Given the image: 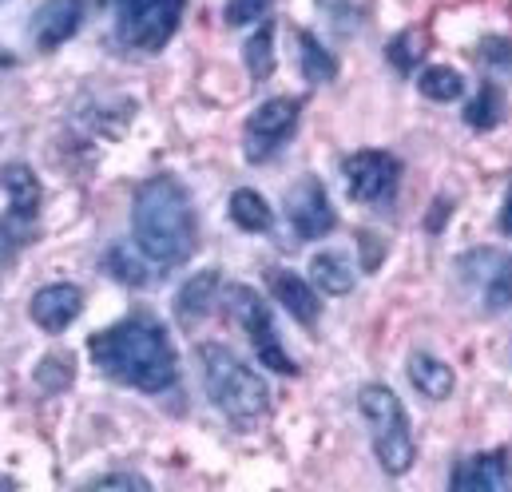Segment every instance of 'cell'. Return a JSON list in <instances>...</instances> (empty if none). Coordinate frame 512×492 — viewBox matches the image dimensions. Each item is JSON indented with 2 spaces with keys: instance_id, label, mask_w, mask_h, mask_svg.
I'll return each mask as SVG.
<instances>
[{
  "instance_id": "obj_1",
  "label": "cell",
  "mask_w": 512,
  "mask_h": 492,
  "mask_svg": "<svg viewBox=\"0 0 512 492\" xmlns=\"http://www.w3.org/2000/svg\"><path fill=\"white\" fill-rule=\"evenodd\" d=\"M88 354L112 381L143 389V393H167L179 381V354L167 330L143 314L92 334Z\"/></svg>"
},
{
  "instance_id": "obj_2",
  "label": "cell",
  "mask_w": 512,
  "mask_h": 492,
  "mask_svg": "<svg viewBox=\"0 0 512 492\" xmlns=\"http://www.w3.org/2000/svg\"><path fill=\"white\" fill-rule=\"evenodd\" d=\"M135 246L151 266H183L195 254V207L187 187L175 175H151L135 187L131 199Z\"/></svg>"
},
{
  "instance_id": "obj_3",
  "label": "cell",
  "mask_w": 512,
  "mask_h": 492,
  "mask_svg": "<svg viewBox=\"0 0 512 492\" xmlns=\"http://www.w3.org/2000/svg\"><path fill=\"white\" fill-rule=\"evenodd\" d=\"M199 366H203V385L211 405L243 433L258 429L270 413V385L262 381V373L247 366L243 358H235L227 346L203 342L199 346Z\"/></svg>"
},
{
  "instance_id": "obj_4",
  "label": "cell",
  "mask_w": 512,
  "mask_h": 492,
  "mask_svg": "<svg viewBox=\"0 0 512 492\" xmlns=\"http://www.w3.org/2000/svg\"><path fill=\"white\" fill-rule=\"evenodd\" d=\"M358 409H362V417L370 425V441H374L378 465L389 477H405L413 469L417 445H413V429H409L401 397L389 385H382V381H370L358 393Z\"/></svg>"
},
{
  "instance_id": "obj_5",
  "label": "cell",
  "mask_w": 512,
  "mask_h": 492,
  "mask_svg": "<svg viewBox=\"0 0 512 492\" xmlns=\"http://www.w3.org/2000/svg\"><path fill=\"white\" fill-rule=\"evenodd\" d=\"M461 286L485 314L512 310V254L501 246H473L457 258Z\"/></svg>"
},
{
  "instance_id": "obj_6",
  "label": "cell",
  "mask_w": 512,
  "mask_h": 492,
  "mask_svg": "<svg viewBox=\"0 0 512 492\" xmlns=\"http://www.w3.org/2000/svg\"><path fill=\"white\" fill-rule=\"evenodd\" d=\"M223 302H227V310L239 318V326L247 330V338H251V346H255L258 354V366H270L274 373H298V362L282 350V342H278V330H274V318H270V306L258 298V290L251 286H243V282H231L227 290H223Z\"/></svg>"
},
{
  "instance_id": "obj_7",
  "label": "cell",
  "mask_w": 512,
  "mask_h": 492,
  "mask_svg": "<svg viewBox=\"0 0 512 492\" xmlns=\"http://www.w3.org/2000/svg\"><path fill=\"white\" fill-rule=\"evenodd\" d=\"M183 16V0H116V36L139 48V52H159Z\"/></svg>"
},
{
  "instance_id": "obj_8",
  "label": "cell",
  "mask_w": 512,
  "mask_h": 492,
  "mask_svg": "<svg viewBox=\"0 0 512 492\" xmlns=\"http://www.w3.org/2000/svg\"><path fill=\"white\" fill-rule=\"evenodd\" d=\"M342 175H346V195L354 203H366V207H385L393 203L397 195V183H401V163L397 155L389 151H354L342 159Z\"/></svg>"
},
{
  "instance_id": "obj_9",
  "label": "cell",
  "mask_w": 512,
  "mask_h": 492,
  "mask_svg": "<svg viewBox=\"0 0 512 492\" xmlns=\"http://www.w3.org/2000/svg\"><path fill=\"white\" fill-rule=\"evenodd\" d=\"M302 116V100L298 96H274L266 104H258L251 120L243 127V155L247 163H266L298 127Z\"/></svg>"
},
{
  "instance_id": "obj_10",
  "label": "cell",
  "mask_w": 512,
  "mask_h": 492,
  "mask_svg": "<svg viewBox=\"0 0 512 492\" xmlns=\"http://www.w3.org/2000/svg\"><path fill=\"white\" fill-rule=\"evenodd\" d=\"M286 223H290V231L298 235V243L326 239V235L338 227V215H334V207H330V195H326L322 179L302 175V179L286 191Z\"/></svg>"
},
{
  "instance_id": "obj_11",
  "label": "cell",
  "mask_w": 512,
  "mask_h": 492,
  "mask_svg": "<svg viewBox=\"0 0 512 492\" xmlns=\"http://www.w3.org/2000/svg\"><path fill=\"white\" fill-rule=\"evenodd\" d=\"M453 492H509L512 489V457L509 449L473 453L453 469Z\"/></svg>"
},
{
  "instance_id": "obj_12",
  "label": "cell",
  "mask_w": 512,
  "mask_h": 492,
  "mask_svg": "<svg viewBox=\"0 0 512 492\" xmlns=\"http://www.w3.org/2000/svg\"><path fill=\"white\" fill-rule=\"evenodd\" d=\"M80 310H84V290L72 286V282H52V286L36 290V294H32V306H28L32 322H36L44 334L68 330V326L80 318Z\"/></svg>"
},
{
  "instance_id": "obj_13",
  "label": "cell",
  "mask_w": 512,
  "mask_h": 492,
  "mask_svg": "<svg viewBox=\"0 0 512 492\" xmlns=\"http://www.w3.org/2000/svg\"><path fill=\"white\" fill-rule=\"evenodd\" d=\"M84 24V0H44L32 16V40L44 52H56Z\"/></svg>"
},
{
  "instance_id": "obj_14",
  "label": "cell",
  "mask_w": 512,
  "mask_h": 492,
  "mask_svg": "<svg viewBox=\"0 0 512 492\" xmlns=\"http://www.w3.org/2000/svg\"><path fill=\"white\" fill-rule=\"evenodd\" d=\"M270 294H274V302H282V310H286L294 322H302V326H314L318 314H322V302H318L314 286L302 282V278L290 274V270H270Z\"/></svg>"
},
{
  "instance_id": "obj_15",
  "label": "cell",
  "mask_w": 512,
  "mask_h": 492,
  "mask_svg": "<svg viewBox=\"0 0 512 492\" xmlns=\"http://www.w3.org/2000/svg\"><path fill=\"white\" fill-rule=\"evenodd\" d=\"M0 187L8 191V215L36 227V211H40V183L32 175L28 163H4L0 167Z\"/></svg>"
},
{
  "instance_id": "obj_16",
  "label": "cell",
  "mask_w": 512,
  "mask_h": 492,
  "mask_svg": "<svg viewBox=\"0 0 512 492\" xmlns=\"http://www.w3.org/2000/svg\"><path fill=\"white\" fill-rule=\"evenodd\" d=\"M219 290H223V278H219V270H203V274H195L179 294H175V318H179V326H199L207 314H211V306L219 302Z\"/></svg>"
},
{
  "instance_id": "obj_17",
  "label": "cell",
  "mask_w": 512,
  "mask_h": 492,
  "mask_svg": "<svg viewBox=\"0 0 512 492\" xmlns=\"http://www.w3.org/2000/svg\"><path fill=\"white\" fill-rule=\"evenodd\" d=\"M409 385L421 393V397H429V401H449L453 397V389H457V377H453V369L445 366L441 358H433V354H409Z\"/></svg>"
},
{
  "instance_id": "obj_18",
  "label": "cell",
  "mask_w": 512,
  "mask_h": 492,
  "mask_svg": "<svg viewBox=\"0 0 512 492\" xmlns=\"http://www.w3.org/2000/svg\"><path fill=\"white\" fill-rule=\"evenodd\" d=\"M310 282L322 290V294H350L354 290V262L350 254L342 250H322L310 258Z\"/></svg>"
},
{
  "instance_id": "obj_19",
  "label": "cell",
  "mask_w": 512,
  "mask_h": 492,
  "mask_svg": "<svg viewBox=\"0 0 512 492\" xmlns=\"http://www.w3.org/2000/svg\"><path fill=\"white\" fill-rule=\"evenodd\" d=\"M294 40H298V68H302V76L310 84H330L338 76V60L322 48V40L314 32H306V28H298Z\"/></svg>"
},
{
  "instance_id": "obj_20",
  "label": "cell",
  "mask_w": 512,
  "mask_h": 492,
  "mask_svg": "<svg viewBox=\"0 0 512 492\" xmlns=\"http://www.w3.org/2000/svg\"><path fill=\"white\" fill-rule=\"evenodd\" d=\"M231 219H235L243 231H251V235H262V231L274 227L270 203H266L258 191H251V187H239V191L231 195Z\"/></svg>"
},
{
  "instance_id": "obj_21",
  "label": "cell",
  "mask_w": 512,
  "mask_h": 492,
  "mask_svg": "<svg viewBox=\"0 0 512 492\" xmlns=\"http://www.w3.org/2000/svg\"><path fill=\"white\" fill-rule=\"evenodd\" d=\"M417 88H421V96L425 100H433V104H449V100H461L465 96V80H461V72H453V68H425L421 76H417Z\"/></svg>"
},
{
  "instance_id": "obj_22",
  "label": "cell",
  "mask_w": 512,
  "mask_h": 492,
  "mask_svg": "<svg viewBox=\"0 0 512 492\" xmlns=\"http://www.w3.org/2000/svg\"><path fill=\"white\" fill-rule=\"evenodd\" d=\"M501 120H505V96H501L497 84H485L481 96L465 108V123H469L473 131H493Z\"/></svg>"
},
{
  "instance_id": "obj_23",
  "label": "cell",
  "mask_w": 512,
  "mask_h": 492,
  "mask_svg": "<svg viewBox=\"0 0 512 492\" xmlns=\"http://www.w3.org/2000/svg\"><path fill=\"white\" fill-rule=\"evenodd\" d=\"M243 56H247L251 76H255L258 84H266L274 76V24H258V32L247 40Z\"/></svg>"
},
{
  "instance_id": "obj_24",
  "label": "cell",
  "mask_w": 512,
  "mask_h": 492,
  "mask_svg": "<svg viewBox=\"0 0 512 492\" xmlns=\"http://www.w3.org/2000/svg\"><path fill=\"white\" fill-rule=\"evenodd\" d=\"M421 56H425V36H421L417 28H405V32L389 44V60H393L397 72H413Z\"/></svg>"
},
{
  "instance_id": "obj_25",
  "label": "cell",
  "mask_w": 512,
  "mask_h": 492,
  "mask_svg": "<svg viewBox=\"0 0 512 492\" xmlns=\"http://www.w3.org/2000/svg\"><path fill=\"white\" fill-rule=\"evenodd\" d=\"M104 262H108L112 278H120V282H128V286H147V278H151V274L143 270V262L128 254V246H112Z\"/></svg>"
},
{
  "instance_id": "obj_26",
  "label": "cell",
  "mask_w": 512,
  "mask_h": 492,
  "mask_svg": "<svg viewBox=\"0 0 512 492\" xmlns=\"http://www.w3.org/2000/svg\"><path fill=\"white\" fill-rule=\"evenodd\" d=\"M88 492H151V481L139 473H104L88 481Z\"/></svg>"
},
{
  "instance_id": "obj_27",
  "label": "cell",
  "mask_w": 512,
  "mask_h": 492,
  "mask_svg": "<svg viewBox=\"0 0 512 492\" xmlns=\"http://www.w3.org/2000/svg\"><path fill=\"white\" fill-rule=\"evenodd\" d=\"M270 4H274V0H227V4H223V20H227L231 28L255 24L258 16L270 12Z\"/></svg>"
},
{
  "instance_id": "obj_28",
  "label": "cell",
  "mask_w": 512,
  "mask_h": 492,
  "mask_svg": "<svg viewBox=\"0 0 512 492\" xmlns=\"http://www.w3.org/2000/svg\"><path fill=\"white\" fill-rule=\"evenodd\" d=\"M481 60L493 68H512V40H505V36L481 40Z\"/></svg>"
},
{
  "instance_id": "obj_29",
  "label": "cell",
  "mask_w": 512,
  "mask_h": 492,
  "mask_svg": "<svg viewBox=\"0 0 512 492\" xmlns=\"http://www.w3.org/2000/svg\"><path fill=\"white\" fill-rule=\"evenodd\" d=\"M501 231L512 235V179H509V187H505V203H501Z\"/></svg>"
}]
</instances>
